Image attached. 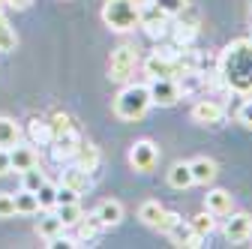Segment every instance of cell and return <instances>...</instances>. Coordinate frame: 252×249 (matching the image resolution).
Listing matches in <instances>:
<instances>
[{
    "instance_id": "cell-31",
    "label": "cell",
    "mask_w": 252,
    "mask_h": 249,
    "mask_svg": "<svg viewBox=\"0 0 252 249\" xmlns=\"http://www.w3.org/2000/svg\"><path fill=\"white\" fill-rule=\"evenodd\" d=\"M84 219H87V222H78V225H81V231H78L81 240H93V237L99 234V228H105V225L99 222V216H96V213H93V216H84Z\"/></svg>"
},
{
    "instance_id": "cell-2",
    "label": "cell",
    "mask_w": 252,
    "mask_h": 249,
    "mask_svg": "<svg viewBox=\"0 0 252 249\" xmlns=\"http://www.w3.org/2000/svg\"><path fill=\"white\" fill-rule=\"evenodd\" d=\"M141 3L144 0H105L102 6V21L123 33V30H135L141 27Z\"/></svg>"
},
{
    "instance_id": "cell-7",
    "label": "cell",
    "mask_w": 252,
    "mask_h": 249,
    "mask_svg": "<svg viewBox=\"0 0 252 249\" xmlns=\"http://www.w3.org/2000/svg\"><path fill=\"white\" fill-rule=\"evenodd\" d=\"M165 21H168V12L159 9V6L153 3V0H144V3H141V27H147L153 36H156V33L162 36V33H165V27H168Z\"/></svg>"
},
{
    "instance_id": "cell-33",
    "label": "cell",
    "mask_w": 252,
    "mask_h": 249,
    "mask_svg": "<svg viewBox=\"0 0 252 249\" xmlns=\"http://www.w3.org/2000/svg\"><path fill=\"white\" fill-rule=\"evenodd\" d=\"M9 216H15V201L9 192H0V219H9Z\"/></svg>"
},
{
    "instance_id": "cell-8",
    "label": "cell",
    "mask_w": 252,
    "mask_h": 249,
    "mask_svg": "<svg viewBox=\"0 0 252 249\" xmlns=\"http://www.w3.org/2000/svg\"><path fill=\"white\" fill-rule=\"evenodd\" d=\"M231 219L225 222V240H231V243H243L249 234H252V216L246 213V210H240V213H228Z\"/></svg>"
},
{
    "instance_id": "cell-39",
    "label": "cell",
    "mask_w": 252,
    "mask_h": 249,
    "mask_svg": "<svg viewBox=\"0 0 252 249\" xmlns=\"http://www.w3.org/2000/svg\"><path fill=\"white\" fill-rule=\"evenodd\" d=\"M9 6H15V9H27L30 3H33V0H6Z\"/></svg>"
},
{
    "instance_id": "cell-1",
    "label": "cell",
    "mask_w": 252,
    "mask_h": 249,
    "mask_svg": "<svg viewBox=\"0 0 252 249\" xmlns=\"http://www.w3.org/2000/svg\"><path fill=\"white\" fill-rule=\"evenodd\" d=\"M216 75L228 90L252 96V39H237L219 54Z\"/></svg>"
},
{
    "instance_id": "cell-24",
    "label": "cell",
    "mask_w": 252,
    "mask_h": 249,
    "mask_svg": "<svg viewBox=\"0 0 252 249\" xmlns=\"http://www.w3.org/2000/svg\"><path fill=\"white\" fill-rule=\"evenodd\" d=\"M39 234L45 240H54L57 234H63V222L57 219V213H45L42 219H39Z\"/></svg>"
},
{
    "instance_id": "cell-25",
    "label": "cell",
    "mask_w": 252,
    "mask_h": 249,
    "mask_svg": "<svg viewBox=\"0 0 252 249\" xmlns=\"http://www.w3.org/2000/svg\"><path fill=\"white\" fill-rule=\"evenodd\" d=\"M27 129H30V138H33L36 144H51V129H48V120H39V117H33Z\"/></svg>"
},
{
    "instance_id": "cell-22",
    "label": "cell",
    "mask_w": 252,
    "mask_h": 249,
    "mask_svg": "<svg viewBox=\"0 0 252 249\" xmlns=\"http://www.w3.org/2000/svg\"><path fill=\"white\" fill-rule=\"evenodd\" d=\"M162 213H165V207H162L159 201H144V204L138 207V219H141L144 225L156 228V225H159V219H162Z\"/></svg>"
},
{
    "instance_id": "cell-19",
    "label": "cell",
    "mask_w": 252,
    "mask_h": 249,
    "mask_svg": "<svg viewBox=\"0 0 252 249\" xmlns=\"http://www.w3.org/2000/svg\"><path fill=\"white\" fill-rule=\"evenodd\" d=\"M57 207V219L63 222V228H69V225H78L84 219V213H81V204L78 201H69V204H54Z\"/></svg>"
},
{
    "instance_id": "cell-36",
    "label": "cell",
    "mask_w": 252,
    "mask_h": 249,
    "mask_svg": "<svg viewBox=\"0 0 252 249\" xmlns=\"http://www.w3.org/2000/svg\"><path fill=\"white\" fill-rule=\"evenodd\" d=\"M177 219H180V216H177L174 210H165V213H162V219H159V225H156V231H168Z\"/></svg>"
},
{
    "instance_id": "cell-17",
    "label": "cell",
    "mask_w": 252,
    "mask_h": 249,
    "mask_svg": "<svg viewBox=\"0 0 252 249\" xmlns=\"http://www.w3.org/2000/svg\"><path fill=\"white\" fill-rule=\"evenodd\" d=\"M189 171H192V183H210L216 177V162L207 159V156H201L195 162H189Z\"/></svg>"
},
{
    "instance_id": "cell-3",
    "label": "cell",
    "mask_w": 252,
    "mask_h": 249,
    "mask_svg": "<svg viewBox=\"0 0 252 249\" xmlns=\"http://www.w3.org/2000/svg\"><path fill=\"white\" fill-rule=\"evenodd\" d=\"M150 90L144 84H129V87H123L117 93V99H114V114L120 120H141L147 111H150Z\"/></svg>"
},
{
    "instance_id": "cell-14",
    "label": "cell",
    "mask_w": 252,
    "mask_h": 249,
    "mask_svg": "<svg viewBox=\"0 0 252 249\" xmlns=\"http://www.w3.org/2000/svg\"><path fill=\"white\" fill-rule=\"evenodd\" d=\"M204 207H207L213 216H228L231 207H234L231 192H225V189H210V192L204 195Z\"/></svg>"
},
{
    "instance_id": "cell-40",
    "label": "cell",
    "mask_w": 252,
    "mask_h": 249,
    "mask_svg": "<svg viewBox=\"0 0 252 249\" xmlns=\"http://www.w3.org/2000/svg\"><path fill=\"white\" fill-rule=\"evenodd\" d=\"M0 12H3V3H0Z\"/></svg>"
},
{
    "instance_id": "cell-32",
    "label": "cell",
    "mask_w": 252,
    "mask_h": 249,
    "mask_svg": "<svg viewBox=\"0 0 252 249\" xmlns=\"http://www.w3.org/2000/svg\"><path fill=\"white\" fill-rule=\"evenodd\" d=\"M21 177H24V189H30V192H36L39 186L45 183V174L33 165V168H27V171H21Z\"/></svg>"
},
{
    "instance_id": "cell-15",
    "label": "cell",
    "mask_w": 252,
    "mask_h": 249,
    "mask_svg": "<svg viewBox=\"0 0 252 249\" xmlns=\"http://www.w3.org/2000/svg\"><path fill=\"white\" fill-rule=\"evenodd\" d=\"M72 162H75L78 168H84V171H96V168H99V147L81 141L78 150H75V156H72Z\"/></svg>"
},
{
    "instance_id": "cell-23",
    "label": "cell",
    "mask_w": 252,
    "mask_h": 249,
    "mask_svg": "<svg viewBox=\"0 0 252 249\" xmlns=\"http://www.w3.org/2000/svg\"><path fill=\"white\" fill-rule=\"evenodd\" d=\"M12 201H15V213H36V210H39L36 192L24 189V186H21V192H15V195H12Z\"/></svg>"
},
{
    "instance_id": "cell-18",
    "label": "cell",
    "mask_w": 252,
    "mask_h": 249,
    "mask_svg": "<svg viewBox=\"0 0 252 249\" xmlns=\"http://www.w3.org/2000/svg\"><path fill=\"white\" fill-rule=\"evenodd\" d=\"M21 141V129H18V123L12 117H0V147H15Z\"/></svg>"
},
{
    "instance_id": "cell-5",
    "label": "cell",
    "mask_w": 252,
    "mask_h": 249,
    "mask_svg": "<svg viewBox=\"0 0 252 249\" xmlns=\"http://www.w3.org/2000/svg\"><path fill=\"white\" fill-rule=\"evenodd\" d=\"M150 102L153 105H174L180 99V84L177 78H150Z\"/></svg>"
},
{
    "instance_id": "cell-38",
    "label": "cell",
    "mask_w": 252,
    "mask_h": 249,
    "mask_svg": "<svg viewBox=\"0 0 252 249\" xmlns=\"http://www.w3.org/2000/svg\"><path fill=\"white\" fill-rule=\"evenodd\" d=\"M9 171H12V165H9V150H6V147H0V177L9 174Z\"/></svg>"
},
{
    "instance_id": "cell-29",
    "label": "cell",
    "mask_w": 252,
    "mask_h": 249,
    "mask_svg": "<svg viewBox=\"0 0 252 249\" xmlns=\"http://www.w3.org/2000/svg\"><path fill=\"white\" fill-rule=\"evenodd\" d=\"M48 129H51V138H57V135H63V132H69V129H75L72 126V120H69V114H51V120H48Z\"/></svg>"
},
{
    "instance_id": "cell-35",
    "label": "cell",
    "mask_w": 252,
    "mask_h": 249,
    "mask_svg": "<svg viewBox=\"0 0 252 249\" xmlns=\"http://www.w3.org/2000/svg\"><path fill=\"white\" fill-rule=\"evenodd\" d=\"M240 123H243L246 129H252V96L240 105Z\"/></svg>"
},
{
    "instance_id": "cell-28",
    "label": "cell",
    "mask_w": 252,
    "mask_h": 249,
    "mask_svg": "<svg viewBox=\"0 0 252 249\" xmlns=\"http://www.w3.org/2000/svg\"><path fill=\"white\" fill-rule=\"evenodd\" d=\"M174 15H177V21H180V24H186V27H195V30H198V24H201V12H198L192 3H183Z\"/></svg>"
},
{
    "instance_id": "cell-21",
    "label": "cell",
    "mask_w": 252,
    "mask_h": 249,
    "mask_svg": "<svg viewBox=\"0 0 252 249\" xmlns=\"http://www.w3.org/2000/svg\"><path fill=\"white\" fill-rule=\"evenodd\" d=\"M63 183H66L69 189H75V192L81 195V192H87V189H90V171H84V168H78V165H75V168H69L66 174H63Z\"/></svg>"
},
{
    "instance_id": "cell-30",
    "label": "cell",
    "mask_w": 252,
    "mask_h": 249,
    "mask_svg": "<svg viewBox=\"0 0 252 249\" xmlns=\"http://www.w3.org/2000/svg\"><path fill=\"white\" fill-rule=\"evenodd\" d=\"M15 48V30L9 27L6 15L0 12V51H12Z\"/></svg>"
},
{
    "instance_id": "cell-34",
    "label": "cell",
    "mask_w": 252,
    "mask_h": 249,
    "mask_svg": "<svg viewBox=\"0 0 252 249\" xmlns=\"http://www.w3.org/2000/svg\"><path fill=\"white\" fill-rule=\"evenodd\" d=\"M69 201H78V192L69 189L66 183H60V186H57V204H69Z\"/></svg>"
},
{
    "instance_id": "cell-26",
    "label": "cell",
    "mask_w": 252,
    "mask_h": 249,
    "mask_svg": "<svg viewBox=\"0 0 252 249\" xmlns=\"http://www.w3.org/2000/svg\"><path fill=\"white\" fill-rule=\"evenodd\" d=\"M36 201H39V210H54V204H57V186H51L45 180L36 189Z\"/></svg>"
},
{
    "instance_id": "cell-13",
    "label": "cell",
    "mask_w": 252,
    "mask_h": 249,
    "mask_svg": "<svg viewBox=\"0 0 252 249\" xmlns=\"http://www.w3.org/2000/svg\"><path fill=\"white\" fill-rule=\"evenodd\" d=\"M39 162V156H36V150L30 147V144H15V147H9V165L21 174V171H27V168H33Z\"/></svg>"
},
{
    "instance_id": "cell-9",
    "label": "cell",
    "mask_w": 252,
    "mask_h": 249,
    "mask_svg": "<svg viewBox=\"0 0 252 249\" xmlns=\"http://www.w3.org/2000/svg\"><path fill=\"white\" fill-rule=\"evenodd\" d=\"M222 117H225V108L219 105V102H213V99H201L192 108V120L201 123V126H216Z\"/></svg>"
},
{
    "instance_id": "cell-11",
    "label": "cell",
    "mask_w": 252,
    "mask_h": 249,
    "mask_svg": "<svg viewBox=\"0 0 252 249\" xmlns=\"http://www.w3.org/2000/svg\"><path fill=\"white\" fill-rule=\"evenodd\" d=\"M144 69H147V75L150 78H177V69H174V60H171V54H150L147 60H144Z\"/></svg>"
},
{
    "instance_id": "cell-12",
    "label": "cell",
    "mask_w": 252,
    "mask_h": 249,
    "mask_svg": "<svg viewBox=\"0 0 252 249\" xmlns=\"http://www.w3.org/2000/svg\"><path fill=\"white\" fill-rule=\"evenodd\" d=\"M78 144H81V138H78L75 129H69V132H63V135L51 138V147H54L51 153H54V159H57V162L72 159V156H75V150H78Z\"/></svg>"
},
{
    "instance_id": "cell-4",
    "label": "cell",
    "mask_w": 252,
    "mask_h": 249,
    "mask_svg": "<svg viewBox=\"0 0 252 249\" xmlns=\"http://www.w3.org/2000/svg\"><path fill=\"white\" fill-rule=\"evenodd\" d=\"M132 72H135V48H129V45L114 48L111 57H108V78L111 81H126Z\"/></svg>"
},
{
    "instance_id": "cell-27",
    "label": "cell",
    "mask_w": 252,
    "mask_h": 249,
    "mask_svg": "<svg viewBox=\"0 0 252 249\" xmlns=\"http://www.w3.org/2000/svg\"><path fill=\"white\" fill-rule=\"evenodd\" d=\"M189 225H192V231H195L198 237H207V234L213 231V213H210V210H204V213L192 216V219H189Z\"/></svg>"
},
{
    "instance_id": "cell-37",
    "label": "cell",
    "mask_w": 252,
    "mask_h": 249,
    "mask_svg": "<svg viewBox=\"0 0 252 249\" xmlns=\"http://www.w3.org/2000/svg\"><path fill=\"white\" fill-rule=\"evenodd\" d=\"M153 3L159 6V9H165L168 15H174V12H177V9H180L183 3H186V0H153Z\"/></svg>"
},
{
    "instance_id": "cell-10",
    "label": "cell",
    "mask_w": 252,
    "mask_h": 249,
    "mask_svg": "<svg viewBox=\"0 0 252 249\" xmlns=\"http://www.w3.org/2000/svg\"><path fill=\"white\" fill-rule=\"evenodd\" d=\"M165 234L171 237V243H174V246H186V249H198V246H204V243H201L204 237H198V234L192 231V225L183 222V219H177Z\"/></svg>"
},
{
    "instance_id": "cell-20",
    "label": "cell",
    "mask_w": 252,
    "mask_h": 249,
    "mask_svg": "<svg viewBox=\"0 0 252 249\" xmlns=\"http://www.w3.org/2000/svg\"><path fill=\"white\" fill-rule=\"evenodd\" d=\"M168 183L174 189H189L192 186V171H189V162H174L168 171Z\"/></svg>"
},
{
    "instance_id": "cell-16",
    "label": "cell",
    "mask_w": 252,
    "mask_h": 249,
    "mask_svg": "<svg viewBox=\"0 0 252 249\" xmlns=\"http://www.w3.org/2000/svg\"><path fill=\"white\" fill-rule=\"evenodd\" d=\"M96 216H99L102 225H117V222L123 219V204L114 201V198H105V201L96 207Z\"/></svg>"
},
{
    "instance_id": "cell-6",
    "label": "cell",
    "mask_w": 252,
    "mask_h": 249,
    "mask_svg": "<svg viewBox=\"0 0 252 249\" xmlns=\"http://www.w3.org/2000/svg\"><path fill=\"white\" fill-rule=\"evenodd\" d=\"M156 162H159V147H156L153 141H135L132 150H129V165L135 171H150Z\"/></svg>"
}]
</instances>
